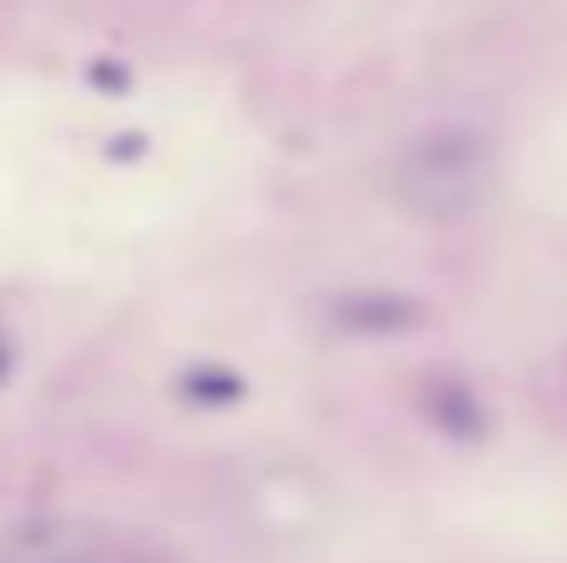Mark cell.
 <instances>
[{"label": "cell", "instance_id": "6da1fadb", "mask_svg": "<svg viewBox=\"0 0 567 563\" xmlns=\"http://www.w3.org/2000/svg\"><path fill=\"white\" fill-rule=\"evenodd\" d=\"M399 199L423 219H458L493 190V150L468 130H433L393 170Z\"/></svg>", "mask_w": 567, "mask_h": 563}, {"label": "cell", "instance_id": "7a4b0ae2", "mask_svg": "<svg viewBox=\"0 0 567 563\" xmlns=\"http://www.w3.org/2000/svg\"><path fill=\"white\" fill-rule=\"evenodd\" d=\"M0 563H105V534L90 519L40 514L0 534Z\"/></svg>", "mask_w": 567, "mask_h": 563}]
</instances>
